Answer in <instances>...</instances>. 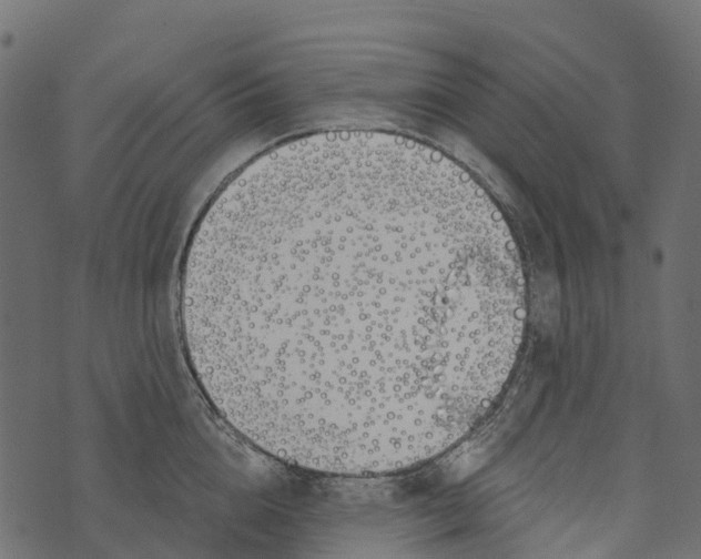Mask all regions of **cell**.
<instances>
[{
    "instance_id": "obj_1",
    "label": "cell",
    "mask_w": 701,
    "mask_h": 559,
    "mask_svg": "<svg viewBox=\"0 0 701 559\" xmlns=\"http://www.w3.org/2000/svg\"><path fill=\"white\" fill-rule=\"evenodd\" d=\"M525 277L497 206L439 151L376 131L284 142L215 195L181 322L216 411L266 455L403 470L471 430L515 366Z\"/></svg>"
}]
</instances>
